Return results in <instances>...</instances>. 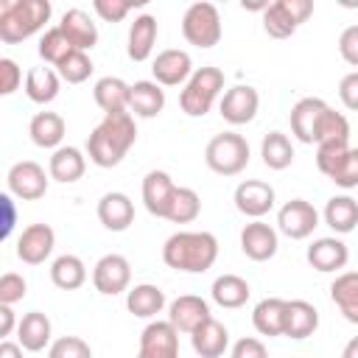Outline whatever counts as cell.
<instances>
[{"mask_svg":"<svg viewBox=\"0 0 358 358\" xmlns=\"http://www.w3.org/2000/svg\"><path fill=\"white\" fill-rule=\"evenodd\" d=\"M137 143V126L131 112L103 115V120L87 137V157L98 168H115Z\"/></svg>","mask_w":358,"mask_h":358,"instance_id":"obj_1","label":"cell"},{"mask_svg":"<svg viewBox=\"0 0 358 358\" xmlns=\"http://www.w3.org/2000/svg\"><path fill=\"white\" fill-rule=\"evenodd\" d=\"M162 260L173 271L204 274L218 260V238L204 229L201 232H193V229L173 232L162 243Z\"/></svg>","mask_w":358,"mask_h":358,"instance_id":"obj_2","label":"cell"},{"mask_svg":"<svg viewBox=\"0 0 358 358\" xmlns=\"http://www.w3.org/2000/svg\"><path fill=\"white\" fill-rule=\"evenodd\" d=\"M53 6L48 0H3L0 3V42L17 45L45 28Z\"/></svg>","mask_w":358,"mask_h":358,"instance_id":"obj_3","label":"cell"},{"mask_svg":"<svg viewBox=\"0 0 358 358\" xmlns=\"http://www.w3.org/2000/svg\"><path fill=\"white\" fill-rule=\"evenodd\" d=\"M224 92V73L218 67H196L179 92V106L187 117H204Z\"/></svg>","mask_w":358,"mask_h":358,"instance_id":"obj_4","label":"cell"},{"mask_svg":"<svg viewBox=\"0 0 358 358\" xmlns=\"http://www.w3.org/2000/svg\"><path fill=\"white\" fill-rule=\"evenodd\" d=\"M204 162L218 176H238L249 165V143L238 131L215 134L204 148Z\"/></svg>","mask_w":358,"mask_h":358,"instance_id":"obj_5","label":"cell"},{"mask_svg":"<svg viewBox=\"0 0 358 358\" xmlns=\"http://www.w3.org/2000/svg\"><path fill=\"white\" fill-rule=\"evenodd\" d=\"M182 36L193 48H201V50L215 48L221 42V36H224L218 8L213 3H207V0L190 3L185 8V17H182Z\"/></svg>","mask_w":358,"mask_h":358,"instance_id":"obj_6","label":"cell"},{"mask_svg":"<svg viewBox=\"0 0 358 358\" xmlns=\"http://www.w3.org/2000/svg\"><path fill=\"white\" fill-rule=\"evenodd\" d=\"M313 14L310 0H274L263 11V31L271 39H288Z\"/></svg>","mask_w":358,"mask_h":358,"instance_id":"obj_7","label":"cell"},{"mask_svg":"<svg viewBox=\"0 0 358 358\" xmlns=\"http://www.w3.org/2000/svg\"><path fill=\"white\" fill-rule=\"evenodd\" d=\"M6 185H8V193L22 199V201H36L48 193V185H50V173H45V168L34 159H20L8 168L6 173Z\"/></svg>","mask_w":358,"mask_h":358,"instance_id":"obj_8","label":"cell"},{"mask_svg":"<svg viewBox=\"0 0 358 358\" xmlns=\"http://www.w3.org/2000/svg\"><path fill=\"white\" fill-rule=\"evenodd\" d=\"M277 227L282 235H288L291 241H305L313 235V229L319 227V213L310 201L305 199H291L277 210Z\"/></svg>","mask_w":358,"mask_h":358,"instance_id":"obj_9","label":"cell"},{"mask_svg":"<svg viewBox=\"0 0 358 358\" xmlns=\"http://www.w3.org/2000/svg\"><path fill=\"white\" fill-rule=\"evenodd\" d=\"M260 109V92L249 84H235L229 87L221 101H218V112L221 117L229 123V126H243V123H252L255 115Z\"/></svg>","mask_w":358,"mask_h":358,"instance_id":"obj_10","label":"cell"},{"mask_svg":"<svg viewBox=\"0 0 358 358\" xmlns=\"http://www.w3.org/2000/svg\"><path fill=\"white\" fill-rule=\"evenodd\" d=\"M131 282V263L123 255H103L95 266H92V285L98 294L103 296H115L129 291Z\"/></svg>","mask_w":358,"mask_h":358,"instance_id":"obj_11","label":"cell"},{"mask_svg":"<svg viewBox=\"0 0 358 358\" xmlns=\"http://www.w3.org/2000/svg\"><path fill=\"white\" fill-rule=\"evenodd\" d=\"M137 358H179V330L165 322H148L140 333Z\"/></svg>","mask_w":358,"mask_h":358,"instance_id":"obj_12","label":"cell"},{"mask_svg":"<svg viewBox=\"0 0 358 358\" xmlns=\"http://www.w3.org/2000/svg\"><path fill=\"white\" fill-rule=\"evenodd\" d=\"M235 207H238V213H243L246 218H252V221H260L266 213H271L274 210V201H277V193H274V187L268 185V182H263V179H246V182H241L238 187H235Z\"/></svg>","mask_w":358,"mask_h":358,"instance_id":"obj_13","label":"cell"},{"mask_svg":"<svg viewBox=\"0 0 358 358\" xmlns=\"http://www.w3.org/2000/svg\"><path fill=\"white\" fill-rule=\"evenodd\" d=\"M56 232L50 224H28L17 238V257L28 266H39L53 255Z\"/></svg>","mask_w":358,"mask_h":358,"instance_id":"obj_14","label":"cell"},{"mask_svg":"<svg viewBox=\"0 0 358 358\" xmlns=\"http://www.w3.org/2000/svg\"><path fill=\"white\" fill-rule=\"evenodd\" d=\"M151 73H154V81L159 87H179V84H187V78L193 76V59L187 50L168 48V50L157 53Z\"/></svg>","mask_w":358,"mask_h":358,"instance_id":"obj_15","label":"cell"},{"mask_svg":"<svg viewBox=\"0 0 358 358\" xmlns=\"http://www.w3.org/2000/svg\"><path fill=\"white\" fill-rule=\"evenodd\" d=\"M207 319H213V313H210V302L207 299H201V296H196V294H182V296H176L171 305H168V322L179 330V333H193V330H199Z\"/></svg>","mask_w":358,"mask_h":358,"instance_id":"obj_16","label":"cell"},{"mask_svg":"<svg viewBox=\"0 0 358 358\" xmlns=\"http://www.w3.org/2000/svg\"><path fill=\"white\" fill-rule=\"evenodd\" d=\"M277 246H280L277 229L266 221H252L241 229V252L255 263L271 260L277 255Z\"/></svg>","mask_w":358,"mask_h":358,"instance_id":"obj_17","label":"cell"},{"mask_svg":"<svg viewBox=\"0 0 358 358\" xmlns=\"http://www.w3.org/2000/svg\"><path fill=\"white\" fill-rule=\"evenodd\" d=\"M327 112V103L322 98H299L294 106H291V134L305 143V145H313L316 143V129H319V120L322 115Z\"/></svg>","mask_w":358,"mask_h":358,"instance_id":"obj_18","label":"cell"},{"mask_svg":"<svg viewBox=\"0 0 358 358\" xmlns=\"http://www.w3.org/2000/svg\"><path fill=\"white\" fill-rule=\"evenodd\" d=\"M305 257H308V263H310L316 271H322V274H336V271H341V268L347 266L350 249H347V243H344L341 238L327 235V238H316V241L308 246Z\"/></svg>","mask_w":358,"mask_h":358,"instance_id":"obj_19","label":"cell"},{"mask_svg":"<svg viewBox=\"0 0 358 358\" xmlns=\"http://www.w3.org/2000/svg\"><path fill=\"white\" fill-rule=\"evenodd\" d=\"M98 221L109 232H126L134 224V204L126 193L109 190L98 199Z\"/></svg>","mask_w":358,"mask_h":358,"instance_id":"obj_20","label":"cell"},{"mask_svg":"<svg viewBox=\"0 0 358 358\" xmlns=\"http://www.w3.org/2000/svg\"><path fill=\"white\" fill-rule=\"evenodd\" d=\"M62 34L70 39V45L76 50H92L98 45V25L92 22V17L84 8H67L59 20Z\"/></svg>","mask_w":358,"mask_h":358,"instance_id":"obj_21","label":"cell"},{"mask_svg":"<svg viewBox=\"0 0 358 358\" xmlns=\"http://www.w3.org/2000/svg\"><path fill=\"white\" fill-rule=\"evenodd\" d=\"M173 193H176V185H173L171 173H165V171H148L143 176V204H145V210L151 215L165 218Z\"/></svg>","mask_w":358,"mask_h":358,"instance_id":"obj_22","label":"cell"},{"mask_svg":"<svg viewBox=\"0 0 358 358\" xmlns=\"http://www.w3.org/2000/svg\"><path fill=\"white\" fill-rule=\"evenodd\" d=\"M157 34H159V25H157V17H154V14H140V17H134V22L129 25V39H126V53H129V59H131V62H145V59L154 53Z\"/></svg>","mask_w":358,"mask_h":358,"instance_id":"obj_23","label":"cell"},{"mask_svg":"<svg viewBox=\"0 0 358 358\" xmlns=\"http://www.w3.org/2000/svg\"><path fill=\"white\" fill-rule=\"evenodd\" d=\"M87 171V157L81 148L76 145H62L50 154V162H48V173L53 182H62V185H73L84 176Z\"/></svg>","mask_w":358,"mask_h":358,"instance_id":"obj_24","label":"cell"},{"mask_svg":"<svg viewBox=\"0 0 358 358\" xmlns=\"http://www.w3.org/2000/svg\"><path fill=\"white\" fill-rule=\"evenodd\" d=\"M53 336V324L50 319L42 313V310H28L22 319H20V327H17V344L28 352H39L45 350Z\"/></svg>","mask_w":358,"mask_h":358,"instance_id":"obj_25","label":"cell"},{"mask_svg":"<svg viewBox=\"0 0 358 358\" xmlns=\"http://www.w3.org/2000/svg\"><path fill=\"white\" fill-rule=\"evenodd\" d=\"M190 347L199 358H221L229 347V330L218 319H207L199 330L190 333Z\"/></svg>","mask_w":358,"mask_h":358,"instance_id":"obj_26","label":"cell"},{"mask_svg":"<svg viewBox=\"0 0 358 358\" xmlns=\"http://www.w3.org/2000/svg\"><path fill=\"white\" fill-rule=\"evenodd\" d=\"M129 95H131V84H126L117 76H103L92 87V98L103 109V115L129 112Z\"/></svg>","mask_w":358,"mask_h":358,"instance_id":"obj_27","label":"cell"},{"mask_svg":"<svg viewBox=\"0 0 358 358\" xmlns=\"http://www.w3.org/2000/svg\"><path fill=\"white\" fill-rule=\"evenodd\" d=\"M285 310H288V299H280V296H266L255 305L252 310V324L260 336H282L285 330Z\"/></svg>","mask_w":358,"mask_h":358,"instance_id":"obj_28","label":"cell"},{"mask_svg":"<svg viewBox=\"0 0 358 358\" xmlns=\"http://www.w3.org/2000/svg\"><path fill=\"white\" fill-rule=\"evenodd\" d=\"M64 117L59 112H36L28 123V134H31V143L39 145V148H62V140H64Z\"/></svg>","mask_w":358,"mask_h":358,"instance_id":"obj_29","label":"cell"},{"mask_svg":"<svg viewBox=\"0 0 358 358\" xmlns=\"http://www.w3.org/2000/svg\"><path fill=\"white\" fill-rule=\"evenodd\" d=\"M319 327V310L305 302V299H288V310H285V330L282 336L302 341L308 336H313Z\"/></svg>","mask_w":358,"mask_h":358,"instance_id":"obj_30","label":"cell"},{"mask_svg":"<svg viewBox=\"0 0 358 358\" xmlns=\"http://www.w3.org/2000/svg\"><path fill=\"white\" fill-rule=\"evenodd\" d=\"M165 109V90L157 81H134L129 95V112L134 117H157Z\"/></svg>","mask_w":358,"mask_h":358,"instance_id":"obj_31","label":"cell"},{"mask_svg":"<svg viewBox=\"0 0 358 358\" xmlns=\"http://www.w3.org/2000/svg\"><path fill=\"white\" fill-rule=\"evenodd\" d=\"M210 296L218 308H227V310H235V308H243L252 296V288L243 277L238 274H221L213 280V288H210Z\"/></svg>","mask_w":358,"mask_h":358,"instance_id":"obj_32","label":"cell"},{"mask_svg":"<svg viewBox=\"0 0 358 358\" xmlns=\"http://www.w3.org/2000/svg\"><path fill=\"white\" fill-rule=\"evenodd\" d=\"M126 308L137 319H154L165 308V291L151 282H140L126 291Z\"/></svg>","mask_w":358,"mask_h":358,"instance_id":"obj_33","label":"cell"},{"mask_svg":"<svg viewBox=\"0 0 358 358\" xmlns=\"http://www.w3.org/2000/svg\"><path fill=\"white\" fill-rule=\"evenodd\" d=\"M322 218H324V224H327L333 232L347 235V232H352V229L358 227V201H355L352 196H347V193L330 196L327 204H324Z\"/></svg>","mask_w":358,"mask_h":358,"instance_id":"obj_34","label":"cell"},{"mask_svg":"<svg viewBox=\"0 0 358 358\" xmlns=\"http://www.w3.org/2000/svg\"><path fill=\"white\" fill-rule=\"evenodd\" d=\"M330 299L350 324H358V271H341L330 282Z\"/></svg>","mask_w":358,"mask_h":358,"instance_id":"obj_35","label":"cell"},{"mask_svg":"<svg viewBox=\"0 0 358 358\" xmlns=\"http://www.w3.org/2000/svg\"><path fill=\"white\" fill-rule=\"evenodd\" d=\"M59 87H62V78H59V73L53 70V67H31L28 73H25V95H28V101H34V103H50V101H56V95H59Z\"/></svg>","mask_w":358,"mask_h":358,"instance_id":"obj_36","label":"cell"},{"mask_svg":"<svg viewBox=\"0 0 358 358\" xmlns=\"http://www.w3.org/2000/svg\"><path fill=\"white\" fill-rule=\"evenodd\" d=\"M50 280L62 291H76L87 282V266L78 255H59L50 263Z\"/></svg>","mask_w":358,"mask_h":358,"instance_id":"obj_37","label":"cell"},{"mask_svg":"<svg viewBox=\"0 0 358 358\" xmlns=\"http://www.w3.org/2000/svg\"><path fill=\"white\" fill-rule=\"evenodd\" d=\"M260 157H263V165L271 168V171H285L291 162H294V145L288 140V134L282 131H268L260 143Z\"/></svg>","mask_w":358,"mask_h":358,"instance_id":"obj_38","label":"cell"},{"mask_svg":"<svg viewBox=\"0 0 358 358\" xmlns=\"http://www.w3.org/2000/svg\"><path fill=\"white\" fill-rule=\"evenodd\" d=\"M39 59L42 62H48V64H53V67H59L76 48L70 45V39L62 34V28L59 25H53V28H48L42 36H39Z\"/></svg>","mask_w":358,"mask_h":358,"instance_id":"obj_39","label":"cell"},{"mask_svg":"<svg viewBox=\"0 0 358 358\" xmlns=\"http://www.w3.org/2000/svg\"><path fill=\"white\" fill-rule=\"evenodd\" d=\"M199 213H201V199H199V193H196L193 187H176L165 218L173 221V224H190V221L199 218Z\"/></svg>","mask_w":358,"mask_h":358,"instance_id":"obj_40","label":"cell"},{"mask_svg":"<svg viewBox=\"0 0 358 358\" xmlns=\"http://www.w3.org/2000/svg\"><path fill=\"white\" fill-rule=\"evenodd\" d=\"M330 143H350V120L327 106L316 129V145H330Z\"/></svg>","mask_w":358,"mask_h":358,"instance_id":"obj_41","label":"cell"},{"mask_svg":"<svg viewBox=\"0 0 358 358\" xmlns=\"http://www.w3.org/2000/svg\"><path fill=\"white\" fill-rule=\"evenodd\" d=\"M92 59L84 53V50H73L59 67H56V73H59V78L62 81H67V84H84L90 76H92Z\"/></svg>","mask_w":358,"mask_h":358,"instance_id":"obj_42","label":"cell"},{"mask_svg":"<svg viewBox=\"0 0 358 358\" xmlns=\"http://www.w3.org/2000/svg\"><path fill=\"white\" fill-rule=\"evenodd\" d=\"M48 358H92V347L78 336H62L48 347Z\"/></svg>","mask_w":358,"mask_h":358,"instance_id":"obj_43","label":"cell"},{"mask_svg":"<svg viewBox=\"0 0 358 358\" xmlns=\"http://www.w3.org/2000/svg\"><path fill=\"white\" fill-rule=\"evenodd\" d=\"M330 182H333V185H338V187H344V190L358 187V148H352V145H350V151L344 154V159H341V162H338V168L333 171Z\"/></svg>","mask_w":358,"mask_h":358,"instance_id":"obj_44","label":"cell"},{"mask_svg":"<svg viewBox=\"0 0 358 358\" xmlns=\"http://www.w3.org/2000/svg\"><path fill=\"white\" fill-rule=\"evenodd\" d=\"M350 151V143H330V145H316V168L330 179L344 154Z\"/></svg>","mask_w":358,"mask_h":358,"instance_id":"obj_45","label":"cell"},{"mask_svg":"<svg viewBox=\"0 0 358 358\" xmlns=\"http://www.w3.org/2000/svg\"><path fill=\"white\" fill-rule=\"evenodd\" d=\"M25 294H28V282L22 274L6 271L0 277V305H17L25 299Z\"/></svg>","mask_w":358,"mask_h":358,"instance_id":"obj_46","label":"cell"},{"mask_svg":"<svg viewBox=\"0 0 358 358\" xmlns=\"http://www.w3.org/2000/svg\"><path fill=\"white\" fill-rule=\"evenodd\" d=\"M134 3H143V0H134ZM134 3H131V0H95L92 8H95V14H98L103 22H120V20H126V14L134 8Z\"/></svg>","mask_w":358,"mask_h":358,"instance_id":"obj_47","label":"cell"},{"mask_svg":"<svg viewBox=\"0 0 358 358\" xmlns=\"http://www.w3.org/2000/svg\"><path fill=\"white\" fill-rule=\"evenodd\" d=\"M22 84V70L14 59L3 56L0 59V95H14Z\"/></svg>","mask_w":358,"mask_h":358,"instance_id":"obj_48","label":"cell"},{"mask_svg":"<svg viewBox=\"0 0 358 358\" xmlns=\"http://www.w3.org/2000/svg\"><path fill=\"white\" fill-rule=\"evenodd\" d=\"M338 53L347 64L358 67V25H347L338 36Z\"/></svg>","mask_w":358,"mask_h":358,"instance_id":"obj_49","label":"cell"},{"mask_svg":"<svg viewBox=\"0 0 358 358\" xmlns=\"http://www.w3.org/2000/svg\"><path fill=\"white\" fill-rule=\"evenodd\" d=\"M232 358H268V350L260 338L255 336H243L232 344Z\"/></svg>","mask_w":358,"mask_h":358,"instance_id":"obj_50","label":"cell"},{"mask_svg":"<svg viewBox=\"0 0 358 358\" xmlns=\"http://www.w3.org/2000/svg\"><path fill=\"white\" fill-rule=\"evenodd\" d=\"M338 98H341V103H344L350 112H358V70L347 73V76L338 81Z\"/></svg>","mask_w":358,"mask_h":358,"instance_id":"obj_51","label":"cell"},{"mask_svg":"<svg viewBox=\"0 0 358 358\" xmlns=\"http://www.w3.org/2000/svg\"><path fill=\"white\" fill-rule=\"evenodd\" d=\"M14 327H20V322H17L14 310H11V305H0V336H3V338L11 336Z\"/></svg>","mask_w":358,"mask_h":358,"instance_id":"obj_52","label":"cell"},{"mask_svg":"<svg viewBox=\"0 0 358 358\" xmlns=\"http://www.w3.org/2000/svg\"><path fill=\"white\" fill-rule=\"evenodd\" d=\"M0 204H3V210H6L3 238H8V235H11V229H14V201H11V196H8V193H3V196H0Z\"/></svg>","mask_w":358,"mask_h":358,"instance_id":"obj_53","label":"cell"},{"mask_svg":"<svg viewBox=\"0 0 358 358\" xmlns=\"http://www.w3.org/2000/svg\"><path fill=\"white\" fill-rule=\"evenodd\" d=\"M0 358H22V347L6 338V341L0 344Z\"/></svg>","mask_w":358,"mask_h":358,"instance_id":"obj_54","label":"cell"},{"mask_svg":"<svg viewBox=\"0 0 358 358\" xmlns=\"http://www.w3.org/2000/svg\"><path fill=\"white\" fill-rule=\"evenodd\" d=\"M341 358H358V336H352V338L344 344V350H341Z\"/></svg>","mask_w":358,"mask_h":358,"instance_id":"obj_55","label":"cell"}]
</instances>
